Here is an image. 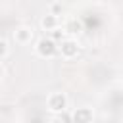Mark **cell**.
I'll list each match as a JSON object with an SVG mask.
<instances>
[{"instance_id":"cell-2","label":"cell","mask_w":123,"mask_h":123,"mask_svg":"<svg viewBox=\"0 0 123 123\" xmlns=\"http://www.w3.org/2000/svg\"><path fill=\"white\" fill-rule=\"evenodd\" d=\"M38 46H40V48H38L40 54H52V52H54V44H52L50 40H42Z\"/></svg>"},{"instance_id":"cell-5","label":"cell","mask_w":123,"mask_h":123,"mask_svg":"<svg viewBox=\"0 0 123 123\" xmlns=\"http://www.w3.org/2000/svg\"><path fill=\"white\" fill-rule=\"evenodd\" d=\"M4 52H6V44L0 40V54H4Z\"/></svg>"},{"instance_id":"cell-1","label":"cell","mask_w":123,"mask_h":123,"mask_svg":"<svg viewBox=\"0 0 123 123\" xmlns=\"http://www.w3.org/2000/svg\"><path fill=\"white\" fill-rule=\"evenodd\" d=\"M50 106H52V110H62V108L65 106V98H63L62 94H56V96L52 98Z\"/></svg>"},{"instance_id":"cell-3","label":"cell","mask_w":123,"mask_h":123,"mask_svg":"<svg viewBox=\"0 0 123 123\" xmlns=\"http://www.w3.org/2000/svg\"><path fill=\"white\" fill-rule=\"evenodd\" d=\"M75 121H77V123H86V121H88V111L83 110V111L75 113Z\"/></svg>"},{"instance_id":"cell-4","label":"cell","mask_w":123,"mask_h":123,"mask_svg":"<svg viewBox=\"0 0 123 123\" xmlns=\"http://www.w3.org/2000/svg\"><path fill=\"white\" fill-rule=\"evenodd\" d=\"M65 52H67V54H71V52H73V44H71V42H67V44H65Z\"/></svg>"}]
</instances>
